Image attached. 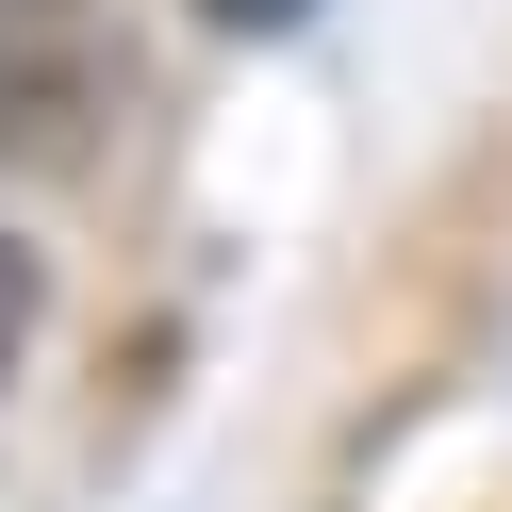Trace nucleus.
Masks as SVG:
<instances>
[{
	"label": "nucleus",
	"mask_w": 512,
	"mask_h": 512,
	"mask_svg": "<svg viewBox=\"0 0 512 512\" xmlns=\"http://www.w3.org/2000/svg\"><path fill=\"white\" fill-rule=\"evenodd\" d=\"M83 50H100V0H0V133H34V116H67Z\"/></svg>",
	"instance_id": "obj_1"
},
{
	"label": "nucleus",
	"mask_w": 512,
	"mask_h": 512,
	"mask_svg": "<svg viewBox=\"0 0 512 512\" xmlns=\"http://www.w3.org/2000/svg\"><path fill=\"white\" fill-rule=\"evenodd\" d=\"M199 17H215V34H298L314 0H199Z\"/></svg>",
	"instance_id": "obj_3"
},
{
	"label": "nucleus",
	"mask_w": 512,
	"mask_h": 512,
	"mask_svg": "<svg viewBox=\"0 0 512 512\" xmlns=\"http://www.w3.org/2000/svg\"><path fill=\"white\" fill-rule=\"evenodd\" d=\"M34 314H50V281H34V248L0 232V380H17V347H34Z\"/></svg>",
	"instance_id": "obj_2"
}]
</instances>
